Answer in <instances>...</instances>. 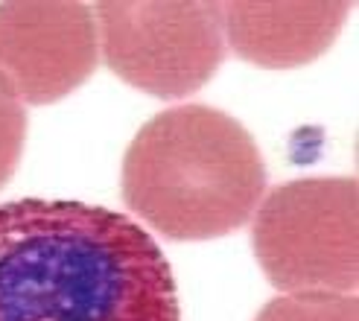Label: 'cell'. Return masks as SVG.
I'll return each instance as SVG.
<instances>
[{
	"label": "cell",
	"instance_id": "obj_6",
	"mask_svg": "<svg viewBox=\"0 0 359 321\" xmlns=\"http://www.w3.org/2000/svg\"><path fill=\"white\" fill-rule=\"evenodd\" d=\"M351 4H222L228 47L257 67H301L342 29Z\"/></svg>",
	"mask_w": 359,
	"mask_h": 321
},
{
	"label": "cell",
	"instance_id": "obj_1",
	"mask_svg": "<svg viewBox=\"0 0 359 321\" xmlns=\"http://www.w3.org/2000/svg\"><path fill=\"white\" fill-rule=\"evenodd\" d=\"M0 321H182L172 269L126 213L65 202L0 205Z\"/></svg>",
	"mask_w": 359,
	"mask_h": 321
},
{
	"label": "cell",
	"instance_id": "obj_8",
	"mask_svg": "<svg viewBox=\"0 0 359 321\" xmlns=\"http://www.w3.org/2000/svg\"><path fill=\"white\" fill-rule=\"evenodd\" d=\"M27 140V111L15 85L0 74V187L18 170Z\"/></svg>",
	"mask_w": 359,
	"mask_h": 321
},
{
	"label": "cell",
	"instance_id": "obj_3",
	"mask_svg": "<svg viewBox=\"0 0 359 321\" xmlns=\"http://www.w3.org/2000/svg\"><path fill=\"white\" fill-rule=\"evenodd\" d=\"M251 243L280 292H345L359 283L356 178L325 175L280 184L257 205Z\"/></svg>",
	"mask_w": 359,
	"mask_h": 321
},
{
	"label": "cell",
	"instance_id": "obj_4",
	"mask_svg": "<svg viewBox=\"0 0 359 321\" xmlns=\"http://www.w3.org/2000/svg\"><path fill=\"white\" fill-rule=\"evenodd\" d=\"M94 18L109 67L161 100L199 91L225 59L222 4L213 0H105Z\"/></svg>",
	"mask_w": 359,
	"mask_h": 321
},
{
	"label": "cell",
	"instance_id": "obj_2",
	"mask_svg": "<svg viewBox=\"0 0 359 321\" xmlns=\"http://www.w3.org/2000/svg\"><path fill=\"white\" fill-rule=\"evenodd\" d=\"M266 190L255 137L210 105H178L143 126L123 158V202L170 240L240 231Z\"/></svg>",
	"mask_w": 359,
	"mask_h": 321
},
{
	"label": "cell",
	"instance_id": "obj_7",
	"mask_svg": "<svg viewBox=\"0 0 359 321\" xmlns=\"http://www.w3.org/2000/svg\"><path fill=\"white\" fill-rule=\"evenodd\" d=\"M255 321H359V301L345 292H290L269 301Z\"/></svg>",
	"mask_w": 359,
	"mask_h": 321
},
{
	"label": "cell",
	"instance_id": "obj_5",
	"mask_svg": "<svg viewBox=\"0 0 359 321\" xmlns=\"http://www.w3.org/2000/svg\"><path fill=\"white\" fill-rule=\"evenodd\" d=\"M97 18L88 4H0V74L21 102L50 105L94 74Z\"/></svg>",
	"mask_w": 359,
	"mask_h": 321
}]
</instances>
